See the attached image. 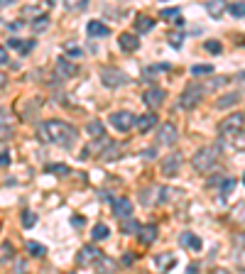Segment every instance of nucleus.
<instances>
[{
  "label": "nucleus",
  "instance_id": "1",
  "mask_svg": "<svg viewBox=\"0 0 245 274\" xmlns=\"http://www.w3.org/2000/svg\"><path fill=\"white\" fill-rule=\"evenodd\" d=\"M39 140L47 142V145H61V147H69L76 140L78 130L64 120H44L37 130Z\"/></svg>",
  "mask_w": 245,
  "mask_h": 274
},
{
  "label": "nucleus",
  "instance_id": "2",
  "mask_svg": "<svg viewBox=\"0 0 245 274\" xmlns=\"http://www.w3.org/2000/svg\"><path fill=\"white\" fill-rule=\"evenodd\" d=\"M218 154H221V149L213 145L208 147H201L194 157H191V166L196 169V171H201V174H206V171H211L213 166H216V162H218Z\"/></svg>",
  "mask_w": 245,
  "mask_h": 274
},
{
  "label": "nucleus",
  "instance_id": "3",
  "mask_svg": "<svg viewBox=\"0 0 245 274\" xmlns=\"http://www.w3.org/2000/svg\"><path fill=\"white\" fill-rule=\"evenodd\" d=\"M245 125V113H233L218 125V135L221 137H238Z\"/></svg>",
  "mask_w": 245,
  "mask_h": 274
},
{
  "label": "nucleus",
  "instance_id": "4",
  "mask_svg": "<svg viewBox=\"0 0 245 274\" xmlns=\"http://www.w3.org/2000/svg\"><path fill=\"white\" fill-rule=\"evenodd\" d=\"M111 125H113L118 132H130L132 128H135V113H130V110H115V113H111Z\"/></svg>",
  "mask_w": 245,
  "mask_h": 274
},
{
  "label": "nucleus",
  "instance_id": "5",
  "mask_svg": "<svg viewBox=\"0 0 245 274\" xmlns=\"http://www.w3.org/2000/svg\"><path fill=\"white\" fill-rule=\"evenodd\" d=\"M204 93H206V88L201 86V83H189L187 91L182 93V108H196L199 103H201V98H204Z\"/></svg>",
  "mask_w": 245,
  "mask_h": 274
},
{
  "label": "nucleus",
  "instance_id": "6",
  "mask_svg": "<svg viewBox=\"0 0 245 274\" xmlns=\"http://www.w3.org/2000/svg\"><path fill=\"white\" fill-rule=\"evenodd\" d=\"M101 81H103V86H108V88H118V86H125L128 81H130V76L125 71H120V69H101Z\"/></svg>",
  "mask_w": 245,
  "mask_h": 274
},
{
  "label": "nucleus",
  "instance_id": "7",
  "mask_svg": "<svg viewBox=\"0 0 245 274\" xmlns=\"http://www.w3.org/2000/svg\"><path fill=\"white\" fill-rule=\"evenodd\" d=\"M165 98H167V93H165V88H159V86H150L147 91L142 93V103L150 106V108H159L165 103Z\"/></svg>",
  "mask_w": 245,
  "mask_h": 274
},
{
  "label": "nucleus",
  "instance_id": "8",
  "mask_svg": "<svg viewBox=\"0 0 245 274\" xmlns=\"http://www.w3.org/2000/svg\"><path fill=\"white\" fill-rule=\"evenodd\" d=\"M98 257H103V255H101V250H98L96 245H86V247H81V250H78V255H76V262L84 267V264L98 262Z\"/></svg>",
  "mask_w": 245,
  "mask_h": 274
},
{
  "label": "nucleus",
  "instance_id": "9",
  "mask_svg": "<svg viewBox=\"0 0 245 274\" xmlns=\"http://www.w3.org/2000/svg\"><path fill=\"white\" fill-rule=\"evenodd\" d=\"M177 137H179V132H177V128H174L172 123H165V125L159 128V132H157V142H159V145H174Z\"/></svg>",
  "mask_w": 245,
  "mask_h": 274
},
{
  "label": "nucleus",
  "instance_id": "10",
  "mask_svg": "<svg viewBox=\"0 0 245 274\" xmlns=\"http://www.w3.org/2000/svg\"><path fill=\"white\" fill-rule=\"evenodd\" d=\"M8 49H15L20 54H30L35 49V39H20V37H10L8 39Z\"/></svg>",
  "mask_w": 245,
  "mask_h": 274
},
{
  "label": "nucleus",
  "instance_id": "11",
  "mask_svg": "<svg viewBox=\"0 0 245 274\" xmlns=\"http://www.w3.org/2000/svg\"><path fill=\"white\" fill-rule=\"evenodd\" d=\"M132 201L130 199H113V216L115 218H130Z\"/></svg>",
  "mask_w": 245,
  "mask_h": 274
},
{
  "label": "nucleus",
  "instance_id": "12",
  "mask_svg": "<svg viewBox=\"0 0 245 274\" xmlns=\"http://www.w3.org/2000/svg\"><path fill=\"white\" fill-rule=\"evenodd\" d=\"M179 166H182V154H170V157H165V162H162V174H167V176H174L177 171H179Z\"/></svg>",
  "mask_w": 245,
  "mask_h": 274
},
{
  "label": "nucleus",
  "instance_id": "13",
  "mask_svg": "<svg viewBox=\"0 0 245 274\" xmlns=\"http://www.w3.org/2000/svg\"><path fill=\"white\" fill-rule=\"evenodd\" d=\"M179 245H182V247H189V250H194V252H196V250H201V245H204V242H201L199 235H194V233L184 230V233L179 235Z\"/></svg>",
  "mask_w": 245,
  "mask_h": 274
},
{
  "label": "nucleus",
  "instance_id": "14",
  "mask_svg": "<svg viewBox=\"0 0 245 274\" xmlns=\"http://www.w3.org/2000/svg\"><path fill=\"white\" fill-rule=\"evenodd\" d=\"M86 32H89V37H108V35H111L108 25H103L101 20H89V25H86Z\"/></svg>",
  "mask_w": 245,
  "mask_h": 274
},
{
  "label": "nucleus",
  "instance_id": "15",
  "mask_svg": "<svg viewBox=\"0 0 245 274\" xmlns=\"http://www.w3.org/2000/svg\"><path fill=\"white\" fill-rule=\"evenodd\" d=\"M154 125H157V115L154 113H145V115H140L135 120V128L140 130V132H150Z\"/></svg>",
  "mask_w": 245,
  "mask_h": 274
},
{
  "label": "nucleus",
  "instance_id": "16",
  "mask_svg": "<svg viewBox=\"0 0 245 274\" xmlns=\"http://www.w3.org/2000/svg\"><path fill=\"white\" fill-rule=\"evenodd\" d=\"M76 71H78V69H76L74 61H66L64 56L57 59V76H61V78H71Z\"/></svg>",
  "mask_w": 245,
  "mask_h": 274
},
{
  "label": "nucleus",
  "instance_id": "17",
  "mask_svg": "<svg viewBox=\"0 0 245 274\" xmlns=\"http://www.w3.org/2000/svg\"><path fill=\"white\" fill-rule=\"evenodd\" d=\"M118 42H120V49L123 52H135L140 47V39L135 35H128V32H123V35L118 37Z\"/></svg>",
  "mask_w": 245,
  "mask_h": 274
},
{
  "label": "nucleus",
  "instance_id": "18",
  "mask_svg": "<svg viewBox=\"0 0 245 274\" xmlns=\"http://www.w3.org/2000/svg\"><path fill=\"white\" fill-rule=\"evenodd\" d=\"M157 225L154 223H150V225H145V228H140V242L142 245H152L154 240H157Z\"/></svg>",
  "mask_w": 245,
  "mask_h": 274
},
{
  "label": "nucleus",
  "instance_id": "19",
  "mask_svg": "<svg viewBox=\"0 0 245 274\" xmlns=\"http://www.w3.org/2000/svg\"><path fill=\"white\" fill-rule=\"evenodd\" d=\"M91 238H94L96 242H101V240H108V238H111V228H108L106 223H96L94 230H91Z\"/></svg>",
  "mask_w": 245,
  "mask_h": 274
},
{
  "label": "nucleus",
  "instance_id": "20",
  "mask_svg": "<svg viewBox=\"0 0 245 274\" xmlns=\"http://www.w3.org/2000/svg\"><path fill=\"white\" fill-rule=\"evenodd\" d=\"M154 264H157L159 269H172V267L177 264V257L172 255V252H165V255H157V257H154Z\"/></svg>",
  "mask_w": 245,
  "mask_h": 274
},
{
  "label": "nucleus",
  "instance_id": "21",
  "mask_svg": "<svg viewBox=\"0 0 245 274\" xmlns=\"http://www.w3.org/2000/svg\"><path fill=\"white\" fill-rule=\"evenodd\" d=\"M206 13L211 18H221L226 13V3L223 0H211V3H206Z\"/></svg>",
  "mask_w": 245,
  "mask_h": 274
},
{
  "label": "nucleus",
  "instance_id": "22",
  "mask_svg": "<svg viewBox=\"0 0 245 274\" xmlns=\"http://www.w3.org/2000/svg\"><path fill=\"white\" fill-rule=\"evenodd\" d=\"M89 137H94V140H103L106 137V128H103L101 120H91L89 123Z\"/></svg>",
  "mask_w": 245,
  "mask_h": 274
},
{
  "label": "nucleus",
  "instance_id": "23",
  "mask_svg": "<svg viewBox=\"0 0 245 274\" xmlns=\"http://www.w3.org/2000/svg\"><path fill=\"white\" fill-rule=\"evenodd\" d=\"M238 101H240V93H226V96H221V98H218L216 108H230V106H235Z\"/></svg>",
  "mask_w": 245,
  "mask_h": 274
},
{
  "label": "nucleus",
  "instance_id": "24",
  "mask_svg": "<svg viewBox=\"0 0 245 274\" xmlns=\"http://www.w3.org/2000/svg\"><path fill=\"white\" fill-rule=\"evenodd\" d=\"M135 27H137V32H150L152 27H154V20L147 18V15H137V22H135Z\"/></svg>",
  "mask_w": 245,
  "mask_h": 274
},
{
  "label": "nucleus",
  "instance_id": "25",
  "mask_svg": "<svg viewBox=\"0 0 245 274\" xmlns=\"http://www.w3.org/2000/svg\"><path fill=\"white\" fill-rule=\"evenodd\" d=\"M118 152H120V147L108 142V149L101 152V159H106V162H115V159H118Z\"/></svg>",
  "mask_w": 245,
  "mask_h": 274
},
{
  "label": "nucleus",
  "instance_id": "26",
  "mask_svg": "<svg viewBox=\"0 0 245 274\" xmlns=\"http://www.w3.org/2000/svg\"><path fill=\"white\" fill-rule=\"evenodd\" d=\"M49 27V15H37V18L32 20V30L35 32H44Z\"/></svg>",
  "mask_w": 245,
  "mask_h": 274
},
{
  "label": "nucleus",
  "instance_id": "27",
  "mask_svg": "<svg viewBox=\"0 0 245 274\" xmlns=\"http://www.w3.org/2000/svg\"><path fill=\"white\" fill-rule=\"evenodd\" d=\"M226 10L233 18H245V3H230V5H226Z\"/></svg>",
  "mask_w": 245,
  "mask_h": 274
},
{
  "label": "nucleus",
  "instance_id": "28",
  "mask_svg": "<svg viewBox=\"0 0 245 274\" xmlns=\"http://www.w3.org/2000/svg\"><path fill=\"white\" fill-rule=\"evenodd\" d=\"M159 18L162 20H174V22H177V20L182 18V10H179V8H165V10L159 13Z\"/></svg>",
  "mask_w": 245,
  "mask_h": 274
},
{
  "label": "nucleus",
  "instance_id": "29",
  "mask_svg": "<svg viewBox=\"0 0 245 274\" xmlns=\"http://www.w3.org/2000/svg\"><path fill=\"white\" fill-rule=\"evenodd\" d=\"M167 42H170L174 49H179V47H182V42H184V32H182V30H177V32H170V35H167Z\"/></svg>",
  "mask_w": 245,
  "mask_h": 274
},
{
  "label": "nucleus",
  "instance_id": "30",
  "mask_svg": "<svg viewBox=\"0 0 245 274\" xmlns=\"http://www.w3.org/2000/svg\"><path fill=\"white\" fill-rule=\"evenodd\" d=\"M44 171H47V174H59V176H66V174H69V166H66V164H47V166H44Z\"/></svg>",
  "mask_w": 245,
  "mask_h": 274
},
{
  "label": "nucleus",
  "instance_id": "31",
  "mask_svg": "<svg viewBox=\"0 0 245 274\" xmlns=\"http://www.w3.org/2000/svg\"><path fill=\"white\" fill-rule=\"evenodd\" d=\"M27 252L35 257H44L47 255V247L44 245H39V242H27Z\"/></svg>",
  "mask_w": 245,
  "mask_h": 274
},
{
  "label": "nucleus",
  "instance_id": "32",
  "mask_svg": "<svg viewBox=\"0 0 245 274\" xmlns=\"http://www.w3.org/2000/svg\"><path fill=\"white\" fill-rule=\"evenodd\" d=\"M123 233L125 235H132V233H140V225H137V220L135 218H128L123 223Z\"/></svg>",
  "mask_w": 245,
  "mask_h": 274
},
{
  "label": "nucleus",
  "instance_id": "33",
  "mask_svg": "<svg viewBox=\"0 0 245 274\" xmlns=\"http://www.w3.org/2000/svg\"><path fill=\"white\" fill-rule=\"evenodd\" d=\"M22 225L25 228H35L37 225V216L32 211H22Z\"/></svg>",
  "mask_w": 245,
  "mask_h": 274
},
{
  "label": "nucleus",
  "instance_id": "34",
  "mask_svg": "<svg viewBox=\"0 0 245 274\" xmlns=\"http://www.w3.org/2000/svg\"><path fill=\"white\" fill-rule=\"evenodd\" d=\"M159 71H170V64H154V66H147V69H145V76H152V73H159Z\"/></svg>",
  "mask_w": 245,
  "mask_h": 274
},
{
  "label": "nucleus",
  "instance_id": "35",
  "mask_svg": "<svg viewBox=\"0 0 245 274\" xmlns=\"http://www.w3.org/2000/svg\"><path fill=\"white\" fill-rule=\"evenodd\" d=\"M211 71H213V66H211V64H206V66H204V64L191 66V73H194V76H204V73H211Z\"/></svg>",
  "mask_w": 245,
  "mask_h": 274
},
{
  "label": "nucleus",
  "instance_id": "36",
  "mask_svg": "<svg viewBox=\"0 0 245 274\" xmlns=\"http://www.w3.org/2000/svg\"><path fill=\"white\" fill-rule=\"evenodd\" d=\"M233 186H235V181H233V179H223V181H221V196H228V194H230V191H233Z\"/></svg>",
  "mask_w": 245,
  "mask_h": 274
},
{
  "label": "nucleus",
  "instance_id": "37",
  "mask_svg": "<svg viewBox=\"0 0 245 274\" xmlns=\"http://www.w3.org/2000/svg\"><path fill=\"white\" fill-rule=\"evenodd\" d=\"M221 49H223V47H221L216 39H208L206 42V52H211V54H221Z\"/></svg>",
  "mask_w": 245,
  "mask_h": 274
},
{
  "label": "nucleus",
  "instance_id": "38",
  "mask_svg": "<svg viewBox=\"0 0 245 274\" xmlns=\"http://www.w3.org/2000/svg\"><path fill=\"white\" fill-rule=\"evenodd\" d=\"M8 164H10V152L3 147V149H0V166H8Z\"/></svg>",
  "mask_w": 245,
  "mask_h": 274
},
{
  "label": "nucleus",
  "instance_id": "39",
  "mask_svg": "<svg viewBox=\"0 0 245 274\" xmlns=\"http://www.w3.org/2000/svg\"><path fill=\"white\" fill-rule=\"evenodd\" d=\"M233 145H235V149H240V152H245V135H238V140H235Z\"/></svg>",
  "mask_w": 245,
  "mask_h": 274
},
{
  "label": "nucleus",
  "instance_id": "40",
  "mask_svg": "<svg viewBox=\"0 0 245 274\" xmlns=\"http://www.w3.org/2000/svg\"><path fill=\"white\" fill-rule=\"evenodd\" d=\"M223 179H226V176H221V174H216V176H211V179H208V186H218V184L223 181Z\"/></svg>",
  "mask_w": 245,
  "mask_h": 274
},
{
  "label": "nucleus",
  "instance_id": "41",
  "mask_svg": "<svg viewBox=\"0 0 245 274\" xmlns=\"http://www.w3.org/2000/svg\"><path fill=\"white\" fill-rule=\"evenodd\" d=\"M3 64H10V59H8V49L0 47V66H3Z\"/></svg>",
  "mask_w": 245,
  "mask_h": 274
},
{
  "label": "nucleus",
  "instance_id": "42",
  "mask_svg": "<svg viewBox=\"0 0 245 274\" xmlns=\"http://www.w3.org/2000/svg\"><path fill=\"white\" fill-rule=\"evenodd\" d=\"M66 54H71V56H78V54H81V49H76V47H69V44H66Z\"/></svg>",
  "mask_w": 245,
  "mask_h": 274
},
{
  "label": "nucleus",
  "instance_id": "43",
  "mask_svg": "<svg viewBox=\"0 0 245 274\" xmlns=\"http://www.w3.org/2000/svg\"><path fill=\"white\" fill-rule=\"evenodd\" d=\"M71 223H74V228H81V225H84V218H81V216H74Z\"/></svg>",
  "mask_w": 245,
  "mask_h": 274
},
{
  "label": "nucleus",
  "instance_id": "44",
  "mask_svg": "<svg viewBox=\"0 0 245 274\" xmlns=\"http://www.w3.org/2000/svg\"><path fill=\"white\" fill-rule=\"evenodd\" d=\"M132 259H135V255H130V252L123 255V264H132Z\"/></svg>",
  "mask_w": 245,
  "mask_h": 274
},
{
  "label": "nucleus",
  "instance_id": "45",
  "mask_svg": "<svg viewBox=\"0 0 245 274\" xmlns=\"http://www.w3.org/2000/svg\"><path fill=\"white\" fill-rule=\"evenodd\" d=\"M184 274H199V267H196V264H189Z\"/></svg>",
  "mask_w": 245,
  "mask_h": 274
},
{
  "label": "nucleus",
  "instance_id": "46",
  "mask_svg": "<svg viewBox=\"0 0 245 274\" xmlns=\"http://www.w3.org/2000/svg\"><path fill=\"white\" fill-rule=\"evenodd\" d=\"M211 274H230V272L223 269V267H216V269H211Z\"/></svg>",
  "mask_w": 245,
  "mask_h": 274
},
{
  "label": "nucleus",
  "instance_id": "47",
  "mask_svg": "<svg viewBox=\"0 0 245 274\" xmlns=\"http://www.w3.org/2000/svg\"><path fill=\"white\" fill-rule=\"evenodd\" d=\"M142 157H145V159H150V157H154V149H145V152H142Z\"/></svg>",
  "mask_w": 245,
  "mask_h": 274
},
{
  "label": "nucleus",
  "instance_id": "48",
  "mask_svg": "<svg viewBox=\"0 0 245 274\" xmlns=\"http://www.w3.org/2000/svg\"><path fill=\"white\" fill-rule=\"evenodd\" d=\"M3 83H5V76H3V73H0V86H3Z\"/></svg>",
  "mask_w": 245,
  "mask_h": 274
},
{
  "label": "nucleus",
  "instance_id": "49",
  "mask_svg": "<svg viewBox=\"0 0 245 274\" xmlns=\"http://www.w3.org/2000/svg\"><path fill=\"white\" fill-rule=\"evenodd\" d=\"M243 184H245V174H243Z\"/></svg>",
  "mask_w": 245,
  "mask_h": 274
}]
</instances>
